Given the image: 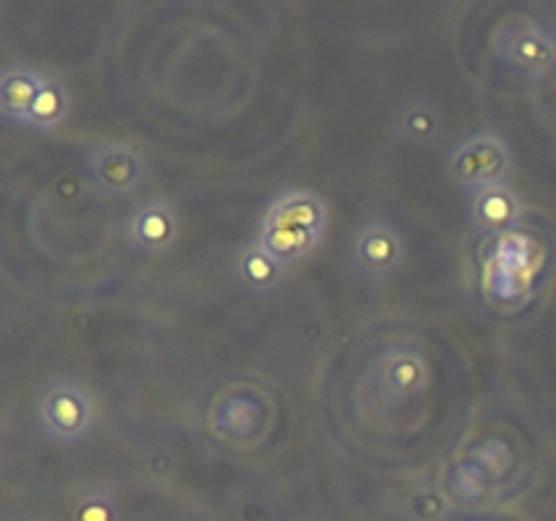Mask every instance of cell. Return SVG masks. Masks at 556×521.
<instances>
[{"mask_svg": "<svg viewBox=\"0 0 556 521\" xmlns=\"http://www.w3.org/2000/svg\"><path fill=\"white\" fill-rule=\"evenodd\" d=\"M445 168L456 188L478 193V190L505 182V174L510 168V147L505 144L503 136L478 130V134L465 136L448 152Z\"/></svg>", "mask_w": 556, "mask_h": 521, "instance_id": "cell-2", "label": "cell"}, {"mask_svg": "<svg viewBox=\"0 0 556 521\" xmlns=\"http://www.w3.org/2000/svg\"><path fill=\"white\" fill-rule=\"evenodd\" d=\"M429 380H432L429 361L418 347H389L378 361V389L391 405L421 396Z\"/></svg>", "mask_w": 556, "mask_h": 521, "instance_id": "cell-6", "label": "cell"}, {"mask_svg": "<svg viewBox=\"0 0 556 521\" xmlns=\"http://www.w3.org/2000/svg\"><path fill=\"white\" fill-rule=\"evenodd\" d=\"M177 212L168 201L163 199H150L144 204L136 206L130 212V217L125 220V239L130 242V247H136L139 253H166L174 242H177Z\"/></svg>", "mask_w": 556, "mask_h": 521, "instance_id": "cell-7", "label": "cell"}, {"mask_svg": "<svg viewBox=\"0 0 556 521\" xmlns=\"http://www.w3.org/2000/svg\"><path fill=\"white\" fill-rule=\"evenodd\" d=\"M231 275L233 280H237V285L244 288L248 293L269 296V293H275L277 288L282 285L286 266H282L275 255L266 253L258 242H250L233 253Z\"/></svg>", "mask_w": 556, "mask_h": 521, "instance_id": "cell-10", "label": "cell"}, {"mask_svg": "<svg viewBox=\"0 0 556 521\" xmlns=\"http://www.w3.org/2000/svg\"><path fill=\"white\" fill-rule=\"evenodd\" d=\"M443 117H440L438 103L429 98H407L394 112V136L410 150H427L438 141Z\"/></svg>", "mask_w": 556, "mask_h": 521, "instance_id": "cell-11", "label": "cell"}, {"mask_svg": "<svg viewBox=\"0 0 556 521\" xmlns=\"http://www.w3.org/2000/svg\"><path fill=\"white\" fill-rule=\"evenodd\" d=\"M500 60L527 79H546L556 71V33L543 22L516 16L494 33Z\"/></svg>", "mask_w": 556, "mask_h": 521, "instance_id": "cell-1", "label": "cell"}, {"mask_svg": "<svg viewBox=\"0 0 556 521\" xmlns=\"http://www.w3.org/2000/svg\"><path fill=\"white\" fill-rule=\"evenodd\" d=\"M494 483L497 481H492L486 470L470 456H459L443 472V494L448 505H456V508H478V505H483L492 497Z\"/></svg>", "mask_w": 556, "mask_h": 521, "instance_id": "cell-12", "label": "cell"}, {"mask_svg": "<svg viewBox=\"0 0 556 521\" xmlns=\"http://www.w3.org/2000/svg\"><path fill=\"white\" fill-rule=\"evenodd\" d=\"M255 242H258L266 253L275 255L282 266H291L296 264V260L307 258V255L318 247L320 239L302 231V228L286 226V223L261 220V231Z\"/></svg>", "mask_w": 556, "mask_h": 521, "instance_id": "cell-14", "label": "cell"}, {"mask_svg": "<svg viewBox=\"0 0 556 521\" xmlns=\"http://www.w3.org/2000/svg\"><path fill=\"white\" fill-rule=\"evenodd\" d=\"M38 429L54 443H79L92 423V402L71 380H49L38 391Z\"/></svg>", "mask_w": 556, "mask_h": 521, "instance_id": "cell-3", "label": "cell"}, {"mask_svg": "<svg viewBox=\"0 0 556 521\" xmlns=\"http://www.w3.org/2000/svg\"><path fill=\"white\" fill-rule=\"evenodd\" d=\"M71 521H119L117 503L109 492L101 488H90L81 494L71 510Z\"/></svg>", "mask_w": 556, "mask_h": 521, "instance_id": "cell-17", "label": "cell"}, {"mask_svg": "<svg viewBox=\"0 0 556 521\" xmlns=\"http://www.w3.org/2000/svg\"><path fill=\"white\" fill-rule=\"evenodd\" d=\"M85 163L92 185L112 199L136 193L144 182V157L125 141H96L87 150Z\"/></svg>", "mask_w": 556, "mask_h": 521, "instance_id": "cell-4", "label": "cell"}, {"mask_svg": "<svg viewBox=\"0 0 556 521\" xmlns=\"http://www.w3.org/2000/svg\"><path fill=\"white\" fill-rule=\"evenodd\" d=\"M405 260V237L389 220H367L348 244V264L369 280L396 271Z\"/></svg>", "mask_w": 556, "mask_h": 521, "instance_id": "cell-5", "label": "cell"}, {"mask_svg": "<svg viewBox=\"0 0 556 521\" xmlns=\"http://www.w3.org/2000/svg\"><path fill=\"white\" fill-rule=\"evenodd\" d=\"M43 81H47V76L27 68V65H9L0 76V114H3V119L25 125L27 112H30Z\"/></svg>", "mask_w": 556, "mask_h": 521, "instance_id": "cell-13", "label": "cell"}, {"mask_svg": "<svg viewBox=\"0 0 556 521\" xmlns=\"http://www.w3.org/2000/svg\"><path fill=\"white\" fill-rule=\"evenodd\" d=\"M525 215L521 195L510 182H497L472 193L470 220L481 237H508Z\"/></svg>", "mask_w": 556, "mask_h": 521, "instance_id": "cell-8", "label": "cell"}, {"mask_svg": "<svg viewBox=\"0 0 556 521\" xmlns=\"http://www.w3.org/2000/svg\"><path fill=\"white\" fill-rule=\"evenodd\" d=\"M470 459H476L492 481H500L514 465V450L503 437H483L470 454Z\"/></svg>", "mask_w": 556, "mask_h": 521, "instance_id": "cell-16", "label": "cell"}, {"mask_svg": "<svg viewBox=\"0 0 556 521\" xmlns=\"http://www.w3.org/2000/svg\"><path fill=\"white\" fill-rule=\"evenodd\" d=\"M264 220L286 223V226L302 228V231L313 233L315 239H324L329 212H326L324 195H318L315 190L286 188L271 199L269 206H266Z\"/></svg>", "mask_w": 556, "mask_h": 521, "instance_id": "cell-9", "label": "cell"}, {"mask_svg": "<svg viewBox=\"0 0 556 521\" xmlns=\"http://www.w3.org/2000/svg\"><path fill=\"white\" fill-rule=\"evenodd\" d=\"M68 109H71V98H68V90L63 87V81L49 79L47 76L43 87L38 90L36 101H33L30 112H27L25 125L36 130H54L63 125L65 117H68Z\"/></svg>", "mask_w": 556, "mask_h": 521, "instance_id": "cell-15", "label": "cell"}]
</instances>
